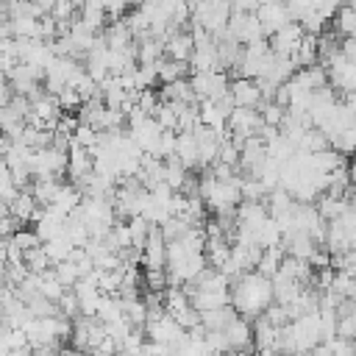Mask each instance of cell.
Listing matches in <instances>:
<instances>
[{
    "label": "cell",
    "instance_id": "6da1fadb",
    "mask_svg": "<svg viewBox=\"0 0 356 356\" xmlns=\"http://www.w3.org/2000/svg\"><path fill=\"white\" fill-rule=\"evenodd\" d=\"M231 303L242 317H259L273 303V281L259 270H248L231 281Z\"/></svg>",
    "mask_w": 356,
    "mask_h": 356
},
{
    "label": "cell",
    "instance_id": "7a4b0ae2",
    "mask_svg": "<svg viewBox=\"0 0 356 356\" xmlns=\"http://www.w3.org/2000/svg\"><path fill=\"white\" fill-rule=\"evenodd\" d=\"M325 70H328V83L339 92H356V61L348 58L342 50H337L328 61H325Z\"/></svg>",
    "mask_w": 356,
    "mask_h": 356
},
{
    "label": "cell",
    "instance_id": "3957f363",
    "mask_svg": "<svg viewBox=\"0 0 356 356\" xmlns=\"http://www.w3.org/2000/svg\"><path fill=\"white\" fill-rule=\"evenodd\" d=\"M189 81H192V89L197 95V100L203 97H220L228 92V72L225 70H197V72H189Z\"/></svg>",
    "mask_w": 356,
    "mask_h": 356
},
{
    "label": "cell",
    "instance_id": "277c9868",
    "mask_svg": "<svg viewBox=\"0 0 356 356\" xmlns=\"http://www.w3.org/2000/svg\"><path fill=\"white\" fill-rule=\"evenodd\" d=\"M303 36H306L303 25H300L298 19H292V22H286L284 28H278V31L270 36V47H273V53L292 56V53L298 50V44H300V39H303Z\"/></svg>",
    "mask_w": 356,
    "mask_h": 356
},
{
    "label": "cell",
    "instance_id": "5b68a950",
    "mask_svg": "<svg viewBox=\"0 0 356 356\" xmlns=\"http://www.w3.org/2000/svg\"><path fill=\"white\" fill-rule=\"evenodd\" d=\"M161 131H164V128L159 125V120H156V117H145L142 122H136V125H131V128H128L131 139L139 145V150H142V153H156V145H159Z\"/></svg>",
    "mask_w": 356,
    "mask_h": 356
},
{
    "label": "cell",
    "instance_id": "8992f818",
    "mask_svg": "<svg viewBox=\"0 0 356 356\" xmlns=\"http://www.w3.org/2000/svg\"><path fill=\"white\" fill-rule=\"evenodd\" d=\"M222 334H225L231 350H250V348H256V345H253V325H250V320L242 317V314H236V317L222 328Z\"/></svg>",
    "mask_w": 356,
    "mask_h": 356
},
{
    "label": "cell",
    "instance_id": "52a82bcc",
    "mask_svg": "<svg viewBox=\"0 0 356 356\" xmlns=\"http://www.w3.org/2000/svg\"><path fill=\"white\" fill-rule=\"evenodd\" d=\"M256 17H259V22H261V28H264L267 36H273L278 28H284L286 22H292V14H289V8H286L284 0L259 6V8H256Z\"/></svg>",
    "mask_w": 356,
    "mask_h": 356
},
{
    "label": "cell",
    "instance_id": "ba28073f",
    "mask_svg": "<svg viewBox=\"0 0 356 356\" xmlns=\"http://www.w3.org/2000/svg\"><path fill=\"white\" fill-rule=\"evenodd\" d=\"M228 92H231V97H234L236 106H259V103L264 100V97H261V89H259V83H256V78H245V75L234 78V81L228 83Z\"/></svg>",
    "mask_w": 356,
    "mask_h": 356
},
{
    "label": "cell",
    "instance_id": "9c48e42d",
    "mask_svg": "<svg viewBox=\"0 0 356 356\" xmlns=\"http://www.w3.org/2000/svg\"><path fill=\"white\" fill-rule=\"evenodd\" d=\"M175 156L186 170H200V150H197V136L195 131H178V145Z\"/></svg>",
    "mask_w": 356,
    "mask_h": 356
},
{
    "label": "cell",
    "instance_id": "30bf717a",
    "mask_svg": "<svg viewBox=\"0 0 356 356\" xmlns=\"http://www.w3.org/2000/svg\"><path fill=\"white\" fill-rule=\"evenodd\" d=\"M192 50H195V39L189 31H175L164 39V56H170L175 61H189Z\"/></svg>",
    "mask_w": 356,
    "mask_h": 356
},
{
    "label": "cell",
    "instance_id": "8fae6325",
    "mask_svg": "<svg viewBox=\"0 0 356 356\" xmlns=\"http://www.w3.org/2000/svg\"><path fill=\"white\" fill-rule=\"evenodd\" d=\"M239 312L234 309V303H225V306H217V309H209V312H200V323L206 331H222Z\"/></svg>",
    "mask_w": 356,
    "mask_h": 356
},
{
    "label": "cell",
    "instance_id": "7c38bea8",
    "mask_svg": "<svg viewBox=\"0 0 356 356\" xmlns=\"http://www.w3.org/2000/svg\"><path fill=\"white\" fill-rule=\"evenodd\" d=\"M36 209H39V203H36V197L28 192V189H19L11 200H8V211L19 220V222H28V220H33V214H36Z\"/></svg>",
    "mask_w": 356,
    "mask_h": 356
},
{
    "label": "cell",
    "instance_id": "4fadbf2b",
    "mask_svg": "<svg viewBox=\"0 0 356 356\" xmlns=\"http://www.w3.org/2000/svg\"><path fill=\"white\" fill-rule=\"evenodd\" d=\"M284 256H286L284 245H270V248H264V250H261V259H259L256 270H259L261 275L273 278V275L281 270V261H284Z\"/></svg>",
    "mask_w": 356,
    "mask_h": 356
},
{
    "label": "cell",
    "instance_id": "5bb4252c",
    "mask_svg": "<svg viewBox=\"0 0 356 356\" xmlns=\"http://www.w3.org/2000/svg\"><path fill=\"white\" fill-rule=\"evenodd\" d=\"M42 248H44V253L50 256V261H53V264H56V261L70 259V253L75 250V245H72V239L67 236V231H64V234H58V236H53V239H44V242H42Z\"/></svg>",
    "mask_w": 356,
    "mask_h": 356
},
{
    "label": "cell",
    "instance_id": "9a60e30c",
    "mask_svg": "<svg viewBox=\"0 0 356 356\" xmlns=\"http://www.w3.org/2000/svg\"><path fill=\"white\" fill-rule=\"evenodd\" d=\"M159 228H161V236H164L167 242H172V239L184 236V234L189 231V220H186L184 214H170Z\"/></svg>",
    "mask_w": 356,
    "mask_h": 356
},
{
    "label": "cell",
    "instance_id": "2e32d148",
    "mask_svg": "<svg viewBox=\"0 0 356 356\" xmlns=\"http://www.w3.org/2000/svg\"><path fill=\"white\" fill-rule=\"evenodd\" d=\"M25 264H28V270H33V273H44L47 267H53V261H50V256L44 253L42 245L25 250Z\"/></svg>",
    "mask_w": 356,
    "mask_h": 356
},
{
    "label": "cell",
    "instance_id": "e0dca14e",
    "mask_svg": "<svg viewBox=\"0 0 356 356\" xmlns=\"http://www.w3.org/2000/svg\"><path fill=\"white\" fill-rule=\"evenodd\" d=\"M53 273L58 275V281L64 284V286H72L78 278H81V270H78V264L72 261V259H64V261H56L53 264Z\"/></svg>",
    "mask_w": 356,
    "mask_h": 356
},
{
    "label": "cell",
    "instance_id": "ac0fdd59",
    "mask_svg": "<svg viewBox=\"0 0 356 356\" xmlns=\"http://www.w3.org/2000/svg\"><path fill=\"white\" fill-rule=\"evenodd\" d=\"M261 106V120L267 122V125H278L281 128V122H284V117H286V106H281V103H275V100H261L259 103Z\"/></svg>",
    "mask_w": 356,
    "mask_h": 356
},
{
    "label": "cell",
    "instance_id": "d6986e66",
    "mask_svg": "<svg viewBox=\"0 0 356 356\" xmlns=\"http://www.w3.org/2000/svg\"><path fill=\"white\" fill-rule=\"evenodd\" d=\"M345 6V0H314V11H320L325 19L337 17V11Z\"/></svg>",
    "mask_w": 356,
    "mask_h": 356
},
{
    "label": "cell",
    "instance_id": "ffe728a7",
    "mask_svg": "<svg viewBox=\"0 0 356 356\" xmlns=\"http://www.w3.org/2000/svg\"><path fill=\"white\" fill-rule=\"evenodd\" d=\"M231 8L234 11H256L259 0H231Z\"/></svg>",
    "mask_w": 356,
    "mask_h": 356
},
{
    "label": "cell",
    "instance_id": "44dd1931",
    "mask_svg": "<svg viewBox=\"0 0 356 356\" xmlns=\"http://www.w3.org/2000/svg\"><path fill=\"white\" fill-rule=\"evenodd\" d=\"M348 170H350V186H353V192H356V159L348 164Z\"/></svg>",
    "mask_w": 356,
    "mask_h": 356
},
{
    "label": "cell",
    "instance_id": "7402d4cb",
    "mask_svg": "<svg viewBox=\"0 0 356 356\" xmlns=\"http://www.w3.org/2000/svg\"><path fill=\"white\" fill-rule=\"evenodd\" d=\"M345 6H353L356 8V0H345Z\"/></svg>",
    "mask_w": 356,
    "mask_h": 356
}]
</instances>
